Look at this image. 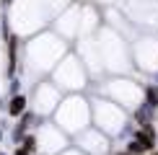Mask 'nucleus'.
<instances>
[{"instance_id": "nucleus-1", "label": "nucleus", "mask_w": 158, "mask_h": 155, "mask_svg": "<svg viewBox=\"0 0 158 155\" xmlns=\"http://www.w3.org/2000/svg\"><path fill=\"white\" fill-rule=\"evenodd\" d=\"M21 109H23V98H16V101H13V109H10V111H13V114H18Z\"/></svg>"}]
</instances>
